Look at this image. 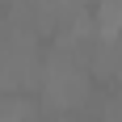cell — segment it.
Returning <instances> with one entry per match:
<instances>
[{
    "instance_id": "obj_1",
    "label": "cell",
    "mask_w": 122,
    "mask_h": 122,
    "mask_svg": "<svg viewBox=\"0 0 122 122\" xmlns=\"http://www.w3.org/2000/svg\"><path fill=\"white\" fill-rule=\"evenodd\" d=\"M101 30H105V38H114L122 30V0H105L101 4Z\"/></svg>"
}]
</instances>
